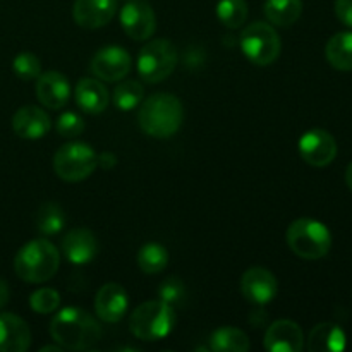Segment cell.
Instances as JSON below:
<instances>
[{"mask_svg": "<svg viewBox=\"0 0 352 352\" xmlns=\"http://www.w3.org/2000/svg\"><path fill=\"white\" fill-rule=\"evenodd\" d=\"M9 298H10L9 285H7L6 280H2V278H0V309H2L7 302H9Z\"/></svg>", "mask_w": 352, "mask_h": 352, "instance_id": "cell-35", "label": "cell"}, {"mask_svg": "<svg viewBox=\"0 0 352 352\" xmlns=\"http://www.w3.org/2000/svg\"><path fill=\"white\" fill-rule=\"evenodd\" d=\"M289 248L302 260H320L332 248V234L325 223L313 219H298L285 234Z\"/></svg>", "mask_w": 352, "mask_h": 352, "instance_id": "cell-5", "label": "cell"}, {"mask_svg": "<svg viewBox=\"0 0 352 352\" xmlns=\"http://www.w3.org/2000/svg\"><path fill=\"white\" fill-rule=\"evenodd\" d=\"M120 26L134 41H144L153 36L157 30V17L150 3L131 0L120 10Z\"/></svg>", "mask_w": 352, "mask_h": 352, "instance_id": "cell-10", "label": "cell"}, {"mask_svg": "<svg viewBox=\"0 0 352 352\" xmlns=\"http://www.w3.org/2000/svg\"><path fill=\"white\" fill-rule=\"evenodd\" d=\"M336 14L340 23L352 28V0H336Z\"/></svg>", "mask_w": 352, "mask_h": 352, "instance_id": "cell-33", "label": "cell"}, {"mask_svg": "<svg viewBox=\"0 0 352 352\" xmlns=\"http://www.w3.org/2000/svg\"><path fill=\"white\" fill-rule=\"evenodd\" d=\"M299 155L311 167H327L337 157V141L329 131H306L298 143Z\"/></svg>", "mask_w": 352, "mask_h": 352, "instance_id": "cell-9", "label": "cell"}, {"mask_svg": "<svg viewBox=\"0 0 352 352\" xmlns=\"http://www.w3.org/2000/svg\"><path fill=\"white\" fill-rule=\"evenodd\" d=\"M325 57L337 71H352V31L333 34L325 47Z\"/></svg>", "mask_w": 352, "mask_h": 352, "instance_id": "cell-22", "label": "cell"}, {"mask_svg": "<svg viewBox=\"0 0 352 352\" xmlns=\"http://www.w3.org/2000/svg\"><path fill=\"white\" fill-rule=\"evenodd\" d=\"M346 184L347 188L352 191V162L349 165H347V170H346Z\"/></svg>", "mask_w": 352, "mask_h": 352, "instance_id": "cell-36", "label": "cell"}, {"mask_svg": "<svg viewBox=\"0 0 352 352\" xmlns=\"http://www.w3.org/2000/svg\"><path fill=\"white\" fill-rule=\"evenodd\" d=\"M34 223L43 236H54L64 229L65 215L57 203L47 201L38 208Z\"/></svg>", "mask_w": 352, "mask_h": 352, "instance_id": "cell-25", "label": "cell"}, {"mask_svg": "<svg viewBox=\"0 0 352 352\" xmlns=\"http://www.w3.org/2000/svg\"><path fill=\"white\" fill-rule=\"evenodd\" d=\"M85 131V120L74 112L62 113L57 119V133L62 138H78Z\"/></svg>", "mask_w": 352, "mask_h": 352, "instance_id": "cell-32", "label": "cell"}, {"mask_svg": "<svg viewBox=\"0 0 352 352\" xmlns=\"http://www.w3.org/2000/svg\"><path fill=\"white\" fill-rule=\"evenodd\" d=\"M277 278L263 267H251L241 277V292L250 302L263 306L277 296Z\"/></svg>", "mask_w": 352, "mask_h": 352, "instance_id": "cell-12", "label": "cell"}, {"mask_svg": "<svg viewBox=\"0 0 352 352\" xmlns=\"http://www.w3.org/2000/svg\"><path fill=\"white\" fill-rule=\"evenodd\" d=\"M96 164L102 168H112L117 164V158L113 153H100L96 155Z\"/></svg>", "mask_w": 352, "mask_h": 352, "instance_id": "cell-34", "label": "cell"}, {"mask_svg": "<svg viewBox=\"0 0 352 352\" xmlns=\"http://www.w3.org/2000/svg\"><path fill=\"white\" fill-rule=\"evenodd\" d=\"M175 311L164 301H146L138 306L129 318V330L136 339L157 342L170 336L175 327Z\"/></svg>", "mask_w": 352, "mask_h": 352, "instance_id": "cell-4", "label": "cell"}, {"mask_svg": "<svg viewBox=\"0 0 352 352\" xmlns=\"http://www.w3.org/2000/svg\"><path fill=\"white\" fill-rule=\"evenodd\" d=\"M50 336L62 349L88 351L102 339V327L88 311L69 306L55 313Z\"/></svg>", "mask_w": 352, "mask_h": 352, "instance_id": "cell-1", "label": "cell"}, {"mask_svg": "<svg viewBox=\"0 0 352 352\" xmlns=\"http://www.w3.org/2000/svg\"><path fill=\"white\" fill-rule=\"evenodd\" d=\"M30 346L28 323L12 313H0V352H26Z\"/></svg>", "mask_w": 352, "mask_h": 352, "instance_id": "cell-18", "label": "cell"}, {"mask_svg": "<svg viewBox=\"0 0 352 352\" xmlns=\"http://www.w3.org/2000/svg\"><path fill=\"white\" fill-rule=\"evenodd\" d=\"M117 12V0H74L72 17L85 30L107 26Z\"/></svg>", "mask_w": 352, "mask_h": 352, "instance_id": "cell-13", "label": "cell"}, {"mask_svg": "<svg viewBox=\"0 0 352 352\" xmlns=\"http://www.w3.org/2000/svg\"><path fill=\"white\" fill-rule=\"evenodd\" d=\"M12 129L23 140H40L50 131V117L38 107H23L14 113Z\"/></svg>", "mask_w": 352, "mask_h": 352, "instance_id": "cell-19", "label": "cell"}, {"mask_svg": "<svg viewBox=\"0 0 352 352\" xmlns=\"http://www.w3.org/2000/svg\"><path fill=\"white\" fill-rule=\"evenodd\" d=\"M168 263V251L162 244L148 243L138 253V265L141 272L148 275H157L165 270Z\"/></svg>", "mask_w": 352, "mask_h": 352, "instance_id": "cell-26", "label": "cell"}, {"mask_svg": "<svg viewBox=\"0 0 352 352\" xmlns=\"http://www.w3.org/2000/svg\"><path fill=\"white\" fill-rule=\"evenodd\" d=\"M98 167L96 164V153L89 144L67 143L58 148L54 157V170L62 181L79 182L88 179Z\"/></svg>", "mask_w": 352, "mask_h": 352, "instance_id": "cell-7", "label": "cell"}, {"mask_svg": "<svg viewBox=\"0 0 352 352\" xmlns=\"http://www.w3.org/2000/svg\"><path fill=\"white\" fill-rule=\"evenodd\" d=\"M144 98V88L140 81L127 79L113 89V105L122 112L134 110Z\"/></svg>", "mask_w": 352, "mask_h": 352, "instance_id": "cell-27", "label": "cell"}, {"mask_svg": "<svg viewBox=\"0 0 352 352\" xmlns=\"http://www.w3.org/2000/svg\"><path fill=\"white\" fill-rule=\"evenodd\" d=\"M12 71L23 81H31L41 74L40 58L30 52H23L12 60Z\"/></svg>", "mask_w": 352, "mask_h": 352, "instance_id": "cell-30", "label": "cell"}, {"mask_svg": "<svg viewBox=\"0 0 352 352\" xmlns=\"http://www.w3.org/2000/svg\"><path fill=\"white\" fill-rule=\"evenodd\" d=\"M41 351H54V352H60V351H64V349H62V347L60 346H58V344H57V346H45V347H41Z\"/></svg>", "mask_w": 352, "mask_h": 352, "instance_id": "cell-37", "label": "cell"}, {"mask_svg": "<svg viewBox=\"0 0 352 352\" xmlns=\"http://www.w3.org/2000/svg\"><path fill=\"white\" fill-rule=\"evenodd\" d=\"M263 344L268 352H301L305 336L301 327L292 320H277L268 327Z\"/></svg>", "mask_w": 352, "mask_h": 352, "instance_id": "cell-14", "label": "cell"}, {"mask_svg": "<svg viewBox=\"0 0 352 352\" xmlns=\"http://www.w3.org/2000/svg\"><path fill=\"white\" fill-rule=\"evenodd\" d=\"M184 120V107L181 100L168 93H155L141 102L138 122L144 134L157 140L174 136Z\"/></svg>", "mask_w": 352, "mask_h": 352, "instance_id": "cell-2", "label": "cell"}, {"mask_svg": "<svg viewBox=\"0 0 352 352\" xmlns=\"http://www.w3.org/2000/svg\"><path fill=\"white\" fill-rule=\"evenodd\" d=\"M129 308V298L122 285L109 282L103 285L95 298V311L102 322L117 323L122 320Z\"/></svg>", "mask_w": 352, "mask_h": 352, "instance_id": "cell-15", "label": "cell"}, {"mask_svg": "<svg viewBox=\"0 0 352 352\" xmlns=\"http://www.w3.org/2000/svg\"><path fill=\"white\" fill-rule=\"evenodd\" d=\"M131 65H133V60L126 48L116 47V45L100 48L91 58L93 74L107 82L122 81L129 74Z\"/></svg>", "mask_w": 352, "mask_h": 352, "instance_id": "cell-11", "label": "cell"}, {"mask_svg": "<svg viewBox=\"0 0 352 352\" xmlns=\"http://www.w3.org/2000/svg\"><path fill=\"white\" fill-rule=\"evenodd\" d=\"M347 347V336L336 323H318L309 332V352H340Z\"/></svg>", "mask_w": 352, "mask_h": 352, "instance_id": "cell-21", "label": "cell"}, {"mask_svg": "<svg viewBox=\"0 0 352 352\" xmlns=\"http://www.w3.org/2000/svg\"><path fill=\"white\" fill-rule=\"evenodd\" d=\"M251 342L246 333L234 327H222L210 336V351L213 352H248Z\"/></svg>", "mask_w": 352, "mask_h": 352, "instance_id": "cell-23", "label": "cell"}, {"mask_svg": "<svg viewBox=\"0 0 352 352\" xmlns=\"http://www.w3.org/2000/svg\"><path fill=\"white\" fill-rule=\"evenodd\" d=\"M62 253L71 263L86 265L95 260L98 253V243L95 234L86 227H78L65 234L62 241Z\"/></svg>", "mask_w": 352, "mask_h": 352, "instance_id": "cell-17", "label": "cell"}, {"mask_svg": "<svg viewBox=\"0 0 352 352\" xmlns=\"http://www.w3.org/2000/svg\"><path fill=\"white\" fill-rule=\"evenodd\" d=\"M30 306L34 313L50 315V313L57 311L58 306H60V294L55 289L41 287L31 294Z\"/></svg>", "mask_w": 352, "mask_h": 352, "instance_id": "cell-29", "label": "cell"}, {"mask_svg": "<svg viewBox=\"0 0 352 352\" xmlns=\"http://www.w3.org/2000/svg\"><path fill=\"white\" fill-rule=\"evenodd\" d=\"M60 267L58 250L47 239H33L24 244L14 258L16 275L30 284H43L57 274Z\"/></svg>", "mask_w": 352, "mask_h": 352, "instance_id": "cell-3", "label": "cell"}, {"mask_svg": "<svg viewBox=\"0 0 352 352\" xmlns=\"http://www.w3.org/2000/svg\"><path fill=\"white\" fill-rule=\"evenodd\" d=\"M74 95L79 109L86 113H91V116L102 113L109 107V91L98 79H81L76 86Z\"/></svg>", "mask_w": 352, "mask_h": 352, "instance_id": "cell-20", "label": "cell"}, {"mask_svg": "<svg viewBox=\"0 0 352 352\" xmlns=\"http://www.w3.org/2000/svg\"><path fill=\"white\" fill-rule=\"evenodd\" d=\"M34 91H36V98L41 105L52 110H58L69 102L71 86L62 72L48 71L38 76Z\"/></svg>", "mask_w": 352, "mask_h": 352, "instance_id": "cell-16", "label": "cell"}, {"mask_svg": "<svg viewBox=\"0 0 352 352\" xmlns=\"http://www.w3.org/2000/svg\"><path fill=\"white\" fill-rule=\"evenodd\" d=\"M241 50L254 65L274 64L282 50V41L277 31L268 23H251L241 33Z\"/></svg>", "mask_w": 352, "mask_h": 352, "instance_id": "cell-6", "label": "cell"}, {"mask_svg": "<svg viewBox=\"0 0 352 352\" xmlns=\"http://www.w3.org/2000/svg\"><path fill=\"white\" fill-rule=\"evenodd\" d=\"M177 65V52L167 40H151L138 55V72L143 81L157 85L167 79Z\"/></svg>", "mask_w": 352, "mask_h": 352, "instance_id": "cell-8", "label": "cell"}, {"mask_svg": "<svg viewBox=\"0 0 352 352\" xmlns=\"http://www.w3.org/2000/svg\"><path fill=\"white\" fill-rule=\"evenodd\" d=\"M217 17L226 28L237 30L248 19V2L246 0H219Z\"/></svg>", "mask_w": 352, "mask_h": 352, "instance_id": "cell-28", "label": "cell"}, {"mask_svg": "<svg viewBox=\"0 0 352 352\" xmlns=\"http://www.w3.org/2000/svg\"><path fill=\"white\" fill-rule=\"evenodd\" d=\"M186 296V287L184 282L177 277H168L158 287V298L160 301L167 302V305L174 306L177 302H181Z\"/></svg>", "mask_w": 352, "mask_h": 352, "instance_id": "cell-31", "label": "cell"}, {"mask_svg": "<svg viewBox=\"0 0 352 352\" xmlns=\"http://www.w3.org/2000/svg\"><path fill=\"white\" fill-rule=\"evenodd\" d=\"M263 9L268 23L274 26L287 28L301 17L302 2L301 0H267Z\"/></svg>", "mask_w": 352, "mask_h": 352, "instance_id": "cell-24", "label": "cell"}]
</instances>
